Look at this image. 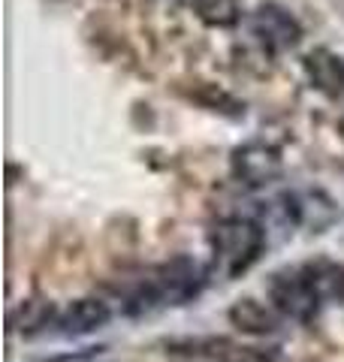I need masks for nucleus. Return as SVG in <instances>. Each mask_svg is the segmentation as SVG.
<instances>
[{"label":"nucleus","instance_id":"nucleus-4","mask_svg":"<svg viewBox=\"0 0 344 362\" xmlns=\"http://www.w3.org/2000/svg\"><path fill=\"white\" fill-rule=\"evenodd\" d=\"M229 173L245 187H266L284 175V157L272 142L248 139L229 154Z\"/></svg>","mask_w":344,"mask_h":362},{"label":"nucleus","instance_id":"nucleus-1","mask_svg":"<svg viewBox=\"0 0 344 362\" xmlns=\"http://www.w3.org/2000/svg\"><path fill=\"white\" fill-rule=\"evenodd\" d=\"M209 245L217 269L236 278L239 272L251 269L260 259L266 247V230L251 218H227L209 233Z\"/></svg>","mask_w":344,"mask_h":362},{"label":"nucleus","instance_id":"nucleus-5","mask_svg":"<svg viewBox=\"0 0 344 362\" xmlns=\"http://www.w3.org/2000/svg\"><path fill=\"white\" fill-rule=\"evenodd\" d=\"M200 284H202L200 266L190 257H176L154 272V278L148 281V296L164 305H178L190 296H197Z\"/></svg>","mask_w":344,"mask_h":362},{"label":"nucleus","instance_id":"nucleus-2","mask_svg":"<svg viewBox=\"0 0 344 362\" xmlns=\"http://www.w3.org/2000/svg\"><path fill=\"white\" fill-rule=\"evenodd\" d=\"M248 30L269 54H287L296 52L305 37L302 21L296 18L290 6L278 0H263L248 13Z\"/></svg>","mask_w":344,"mask_h":362},{"label":"nucleus","instance_id":"nucleus-9","mask_svg":"<svg viewBox=\"0 0 344 362\" xmlns=\"http://www.w3.org/2000/svg\"><path fill=\"white\" fill-rule=\"evenodd\" d=\"M190 6L205 28L227 30V28H236L239 21H242V6H239V0H190Z\"/></svg>","mask_w":344,"mask_h":362},{"label":"nucleus","instance_id":"nucleus-8","mask_svg":"<svg viewBox=\"0 0 344 362\" xmlns=\"http://www.w3.org/2000/svg\"><path fill=\"white\" fill-rule=\"evenodd\" d=\"M278 311L272 305H263L257 299H239L233 308H229V323L242 332H251V335H266V332H275L278 329Z\"/></svg>","mask_w":344,"mask_h":362},{"label":"nucleus","instance_id":"nucleus-3","mask_svg":"<svg viewBox=\"0 0 344 362\" xmlns=\"http://www.w3.org/2000/svg\"><path fill=\"white\" fill-rule=\"evenodd\" d=\"M269 299L275 311L284 317H293V320H311L320 308V302H323L311 266L275 272L269 281Z\"/></svg>","mask_w":344,"mask_h":362},{"label":"nucleus","instance_id":"nucleus-7","mask_svg":"<svg viewBox=\"0 0 344 362\" xmlns=\"http://www.w3.org/2000/svg\"><path fill=\"white\" fill-rule=\"evenodd\" d=\"M109 317H112V311L106 302L97 296H85V299L70 302L57 314V326H61L64 335H88V332L100 329V326H106Z\"/></svg>","mask_w":344,"mask_h":362},{"label":"nucleus","instance_id":"nucleus-10","mask_svg":"<svg viewBox=\"0 0 344 362\" xmlns=\"http://www.w3.org/2000/svg\"><path fill=\"white\" fill-rule=\"evenodd\" d=\"M227 362H275V359L269 354H263V350H257V347H233Z\"/></svg>","mask_w":344,"mask_h":362},{"label":"nucleus","instance_id":"nucleus-6","mask_svg":"<svg viewBox=\"0 0 344 362\" xmlns=\"http://www.w3.org/2000/svg\"><path fill=\"white\" fill-rule=\"evenodd\" d=\"M302 73L308 78L311 90H317L326 100H341L344 97V54L317 45L302 58Z\"/></svg>","mask_w":344,"mask_h":362}]
</instances>
